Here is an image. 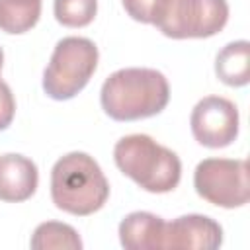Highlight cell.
Returning a JSON list of instances; mask_svg holds the SVG:
<instances>
[{"mask_svg": "<svg viewBox=\"0 0 250 250\" xmlns=\"http://www.w3.org/2000/svg\"><path fill=\"white\" fill-rule=\"evenodd\" d=\"M98 66V47L86 37H64L55 45L43 72V90L53 100L74 98Z\"/></svg>", "mask_w": 250, "mask_h": 250, "instance_id": "cell-4", "label": "cell"}, {"mask_svg": "<svg viewBox=\"0 0 250 250\" xmlns=\"http://www.w3.org/2000/svg\"><path fill=\"white\" fill-rule=\"evenodd\" d=\"M55 18L66 27H84L94 21L98 0H55Z\"/></svg>", "mask_w": 250, "mask_h": 250, "instance_id": "cell-14", "label": "cell"}, {"mask_svg": "<svg viewBox=\"0 0 250 250\" xmlns=\"http://www.w3.org/2000/svg\"><path fill=\"white\" fill-rule=\"evenodd\" d=\"M227 20V0H162L152 25L172 39H203L217 35Z\"/></svg>", "mask_w": 250, "mask_h": 250, "instance_id": "cell-5", "label": "cell"}, {"mask_svg": "<svg viewBox=\"0 0 250 250\" xmlns=\"http://www.w3.org/2000/svg\"><path fill=\"white\" fill-rule=\"evenodd\" d=\"M170 100V86L154 68H121L102 86L100 102L115 121H137L160 113Z\"/></svg>", "mask_w": 250, "mask_h": 250, "instance_id": "cell-1", "label": "cell"}, {"mask_svg": "<svg viewBox=\"0 0 250 250\" xmlns=\"http://www.w3.org/2000/svg\"><path fill=\"white\" fill-rule=\"evenodd\" d=\"M189 125L199 145L223 148L238 137V109L227 98L207 96L195 104Z\"/></svg>", "mask_w": 250, "mask_h": 250, "instance_id": "cell-7", "label": "cell"}, {"mask_svg": "<svg viewBox=\"0 0 250 250\" xmlns=\"http://www.w3.org/2000/svg\"><path fill=\"white\" fill-rule=\"evenodd\" d=\"M193 188L199 197L217 207H242L250 199L248 164L242 158H205L195 166Z\"/></svg>", "mask_w": 250, "mask_h": 250, "instance_id": "cell-6", "label": "cell"}, {"mask_svg": "<svg viewBox=\"0 0 250 250\" xmlns=\"http://www.w3.org/2000/svg\"><path fill=\"white\" fill-rule=\"evenodd\" d=\"M2 62H4V53H2V49H0V68H2Z\"/></svg>", "mask_w": 250, "mask_h": 250, "instance_id": "cell-17", "label": "cell"}, {"mask_svg": "<svg viewBox=\"0 0 250 250\" xmlns=\"http://www.w3.org/2000/svg\"><path fill=\"white\" fill-rule=\"evenodd\" d=\"M221 244V225L205 215H182L164 227V250H215Z\"/></svg>", "mask_w": 250, "mask_h": 250, "instance_id": "cell-8", "label": "cell"}, {"mask_svg": "<svg viewBox=\"0 0 250 250\" xmlns=\"http://www.w3.org/2000/svg\"><path fill=\"white\" fill-rule=\"evenodd\" d=\"M215 72L227 86H246L250 82V43L240 39L225 45L215 59Z\"/></svg>", "mask_w": 250, "mask_h": 250, "instance_id": "cell-11", "label": "cell"}, {"mask_svg": "<svg viewBox=\"0 0 250 250\" xmlns=\"http://www.w3.org/2000/svg\"><path fill=\"white\" fill-rule=\"evenodd\" d=\"M39 182V172L33 160L23 154L0 156V201L20 203L29 199Z\"/></svg>", "mask_w": 250, "mask_h": 250, "instance_id": "cell-9", "label": "cell"}, {"mask_svg": "<svg viewBox=\"0 0 250 250\" xmlns=\"http://www.w3.org/2000/svg\"><path fill=\"white\" fill-rule=\"evenodd\" d=\"M33 250H82V240L78 232L66 225L57 221L41 223L31 236Z\"/></svg>", "mask_w": 250, "mask_h": 250, "instance_id": "cell-13", "label": "cell"}, {"mask_svg": "<svg viewBox=\"0 0 250 250\" xmlns=\"http://www.w3.org/2000/svg\"><path fill=\"white\" fill-rule=\"evenodd\" d=\"M41 16V0H0V29L12 35L29 31Z\"/></svg>", "mask_w": 250, "mask_h": 250, "instance_id": "cell-12", "label": "cell"}, {"mask_svg": "<svg viewBox=\"0 0 250 250\" xmlns=\"http://www.w3.org/2000/svg\"><path fill=\"white\" fill-rule=\"evenodd\" d=\"M162 217L148 211L129 213L119 223V242L127 250H164Z\"/></svg>", "mask_w": 250, "mask_h": 250, "instance_id": "cell-10", "label": "cell"}, {"mask_svg": "<svg viewBox=\"0 0 250 250\" xmlns=\"http://www.w3.org/2000/svg\"><path fill=\"white\" fill-rule=\"evenodd\" d=\"M16 113V100L10 86L0 78V131L8 129Z\"/></svg>", "mask_w": 250, "mask_h": 250, "instance_id": "cell-16", "label": "cell"}, {"mask_svg": "<svg viewBox=\"0 0 250 250\" xmlns=\"http://www.w3.org/2000/svg\"><path fill=\"white\" fill-rule=\"evenodd\" d=\"M113 160L127 178L150 193H168L182 178L178 154L143 133L119 139L113 146Z\"/></svg>", "mask_w": 250, "mask_h": 250, "instance_id": "cell-3", "label": "cell"}, {"mask_svg": "<svg viewBox=\"0 0 250 250\" xmlns=\"http://www.w3.org/2000/svg\"><path fill=\"white\" fill-rule=\"evenodd\" d=\"M109 197V184L100 164L86 152H68L51 170L53 203L76 217L100 211Z\"/></svg>", "mask_w": 250, "mask_h": 250, "instance_id": "cell-2", "label": "cell"}, {"mask_svg": "<svg viewBox=\"0 0 250 250\" xmlns=\"http://www.w3.org/2000/svg\"><path fill=\"white\" fill-rule=\"evenodd\" d=\"M125 12L141 23H152L162 0H121Z\"/></svg>", "mask_w": 250, "mask_h": 250, "instance_id": "cell-15", "label": "cell"}]
</instances>
